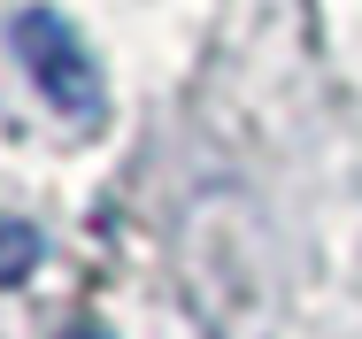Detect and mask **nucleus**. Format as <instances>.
<instances>
[{"label":"nucleus","mask_w":362,"mask_h":339,"mask_svg":"<svg viewBox=\"0 0 362 339\" xmlns=\"http://www.w3.org/2000/svg\"><path fill=\"white\" fill-rule=\"evenodd\" d=\"M16 54L31 69V85L47 93V108H62V116H100V100H108V85H100V62H93V47L77 39L70 16H54V8H23L16 16Z\"/></svg>","instance_id":"nucleus-1"},{"label":"nucleus","mask_w":362,"mask_h":339,"mask_svg":"<svg viewBox=\"0 0 362 339\" xmlns=\"http://www.w3.org/2000/svg\"><path fill=\"white\" fill-rule=\"evenodd\" d=\"M31 263H39V231L16 224V216H0V285H16Z\"/></svg>","instance_id":"nucleus-2"},{"label":"nucleus","mask_w":362,"mask_h":339,"mask_svg":"<svg viewBox=\"0 0 362 339\" xmlns=\"http://www.w3.org/2000/svg\"><path fill=\"white\" fill-rule=\"evenodd\" d=\"M62 339H108V332H93V324H77V332H62Z\"/></svg>","instance_id":"nucleus-3"}]
</instances>
